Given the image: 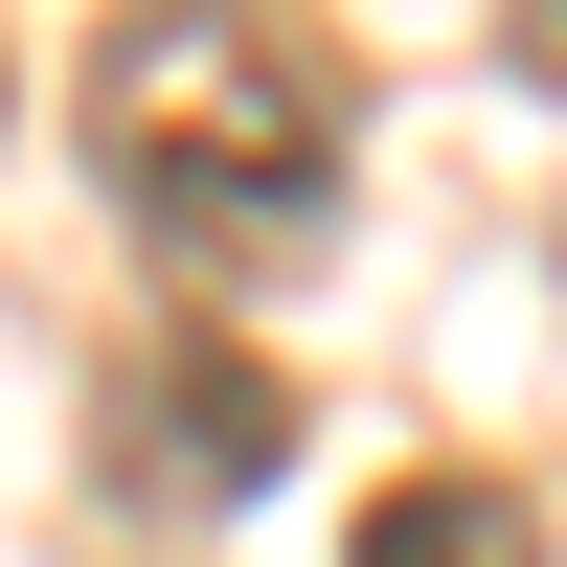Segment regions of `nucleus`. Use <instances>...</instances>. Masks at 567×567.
I'll use <instances>...</instances> for the list:
<instances>
[{"instance_id":"7ed1b4c3","label":"nucleus","mask_w":567,"mask_h":567,"mask_svg":"<svg viewBox=\"0 0 567 567\" xmlns=\"http://www.w3.org/2000/svg\"><path fill=\"white\" fill-rule=\"evenodd\" d=\"M341 567H545V499L523 477H386Z\"/></svg>"},{"instance_id":"20e7f679","label":"nucleus","mask_w":567,"mask_h":567,"mask_svg":"<svg viewBox=\"0 0 567 567\" xmlns=\"http://www.w3.org/2000/svg\"><path fill=\"white\" fill-rule=\"evenodd\" d=\"M523 91H567V0H523Z\"/></svg>"},{"instance_id":"f257e3e1","label":"nucleus","mask_w":567,"mask_h":567,"mask_svg":"<svg viewBox=\"0 0 567 567\" xmlns=\"http://www.w3.org/2000/svg\"><path fill=\"white\" fill-rule=\"evenodd\" d=\"M341 136H363V91L296 0H136L91 45V182L182 272H296L341 227Z\"/></svg>"},{"instance_id":"f03ea898","label":"nucleus","mask_w":567,"mask_h":567,"mask_svg":"<svg viewBox=\"0 0 567 567\" xmlns=\"http://www.w3.org/2000/svg\"><path fill=\"white\" fill-rule=\"evenodd\" d=\"M114 432H136V499H250L272 454H296V386H272L227 318H159V341L114 363Z\"/></svg>"}]
</instances>
